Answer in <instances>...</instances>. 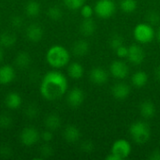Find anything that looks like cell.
I'll return each instance as SVG.
<instances>
[{"label":"cell","mask_w":160,"mask_h":160,"mask_svg":"<svg viewBox=\"0 0 160 160\" xmlns=\"http://www.w3.org/2000/svg\"><path fill=\"white\" fill-rule=\"evenodd\" d=\"M15 79V70L11 66L5 65L0 68V83L8 84Z\"/></svg>","instance_id":"cell-17"},{"label":"cell","mask_w":160,"mask_h":160,"mask_svg":"<svg viewBox=\"0 0 160 160\" xmlns=\"http://www.w3.org/2000/svg\"><path fill=\"white\" fill-rule=\"evenodd\" d=\"M90 46L85 39H78L72 45V52L78 57H82L86 55L89 52Z\"/></svg>","instance_id":"cell-18"},{"label":"cell","mask_w":160,"mask_h":160,"mask_svg":"<svg viewBox=\"0 0 160 160\" xmlns=\"http://www.w3.org/2000/svg\"><path fill=\"white\" fill-rule=\"evenodd\" d=\"M31 63V56L26 52H21L17 54L15 58V64L20 68H27Z\"/></svg>","instance_id":"cell-26"},{"label":"cell","mask_w":160,"mask_h":160,"mask_svg":"<svg viewBox=\"0 0 160 160\" xmlns=\"http://www.w3.org/2000/svg\"><path fill=\"white\" fill-rule=\"evenodd\" d=\"M39 154L42 158H48L53 155V149L52 147L49 144V142H46V144H43L40 147Z\"/></svg>","instance_id":"cell-32"},{"label":"cell","mask_w":160,"mask_h":160,"mask_svg":"<svg viewBox=\"0 0 160 160\" xmlns=\"http://www.w3.org/2000/svg\"><path fill=\"white\" fill-rule=\"evenodd\" d=\"M95 14L103 20L110 19L116 11V4L113 0H98L94 7Z\"/></svg>","instance_id":"cell-5"},{"label":"cell","mask_w":160,"mask_h":160,"mask_svg":"<svg viewBox=\"0 0 160 160\" xmlns=\"http://www.w3.org/2000/svg\"><path fill=\"white\" fill-rule=\"evenodd\" d=\"M105 159L106 160H120L115 155H113L112 153H110L109 155H107L106 156V158H105Z\"/></svg>","instance_id":"cell-41"},{"label":"cell","mask_w":160,"mask_h":160,"mask_svg":"<svg viewBox=\"0 0 160 160\" xmlns=\"http://www.w3.org/2000/svg\"><path fill=\"white\" fill-rule=\"evenodd\" d=\"M97 30V23L92 18H85L80 24V32L84 37H91Z\"/></svg>","instance_id":"cell-15"},{"label":"cell","mask_w":160,"mask_h":160,"mask_svg":"<svg viewBox=\"0 0 160 160\" xmlns=\"http://www.w3.org/2000/svg\"><path fill=\"white\" fill-rule=\"evenodd\" d=\"M40 138L45 142H50L52 141L53 135H52V130H45L40 134Z\"/></svg>","instance_id":"cell-39"},{"label":"cell","mask_w":160,"mask_h":160,"mask_svg":"<svg viewBox=\"0 0 160 160\" xmlns=\"http://www.w3.org/2000/svg\"><path fill=\"white\" fill-rule=\"evenodd\" d=\"M39 138H40V134L38 133V129L32 127L23 128L20 134L21 142L24 146H27V147L33 146L34 144H36L38 142Z\"/></svg>","instance_id":"cell-9"},{"label":"cell","mask_w":160,"mask_h":160,"mask_svg":"<svg viewBox=\"0 0 160 160\" xmlns=\"http://www.w3.org/2000/svg\"><path fill=\"white\" fill-rule=\"evenodd\" d=\"M63 1L65 6L70 10L80 9L85 4V0H63Z\"/></svg>","instance_id":"cell-30"},{"label":"cell","mask_w":160,"mask_h":160,"mask_svg":"<svg viewBox=\"0 0 160 160\" xmlns=\"http://www.w3.org/2000/svg\"><path fill=\"white\" fill-rule=\"evenodd\" d=\"M81 15L82 16L83 19L85 18H92L93 15L95 14V10H94V8L90 5H87V4H84L81 8Z\"/></svg>","instance_id":"cell-34"},{"label":"cell","mask_w":160,"mask_h":160,"mask_svg":"<svg viewBox=\"0 0 160 160\" xmlns=\"http://www.w3.org/2000/svg\"><path fill=\"white\" fill-rule=\"evenodd\" d=\"M47 15L52 21H59L63 17V11H62V9L59 7L52 6V7H50L48 8Z\"/></svg>","instance_id":"cell-27"},{"label":"cell","mask_w":160,"mask_h":160,"mask_svg":"<svg viewBox=\"0 0 160 160\" xmlns=\"http://www.w3.org/2000/svg\"><path fill=\"white\" fill-rule=\"evenodd\" d=\"M129 135L137 144H144L151 138V128L145 121L132 123L128 129Z\"/></svg>","instance_id":"cell-3"},{"label":"cell","mask_w":160,"mask_h":160,"mask_svg":"<svg viewBox=\"0 0 160 160\" xmlns=\"http://www.w3.org/2000/svg\"><path fill=\"white\" fill-rule=\"evenodd\" d=\"M46 60L51 67L54 68H61L68 65L70 61V53L64 46L53 45L47 51Z\"/></svg>","instance_id":"cell-2"},{"label":"cell","mask_w":160,"mask_h":160,"mask_svg":"<svg viewBox=\"0 0 160 160\" xmlns=\"http://www.w3.org/2000/svg\"><path fill=\"white\" fill-rule=\"evenodd\" d=\"M133 37L139 44H149L154 40L156 31L150 23L140 22L133 29Z\"/></svg>","instance_id":"cell-4"},{"label":"cell","mask_w":160,"mask_h":160,"mask_svg":"<svg viewBox=\"0 0 160 160\" xmlns=\"http://www.w3.org/2000/svg\"><path fill=\"white\" fill-rule=\"evenodd\" d=\"M5 104L10 110H17L22 105V97L16 92H10L5 98Z\"/></svg>","instance_id":"cell-20"},{"label":"cell","mask_w":160,"mask_h":160,"mask_svg":"<svg viewBox=\"0 0 160 160\" xmlns=\"http://www.w3.org/2000/svg\"><path fill=\"white\" fill-rule=\"evenodd\" d=\"M45 126L47 129L54 131L61 127V118L56 113H51L45 118Z\"/></svg>","instance_id":"cell-23"},{"label":"cell","mask_w":160,"mask_h":160,"mask_svg":"<svg viewBox=\"0 0 160 160\" xmlns=\"http://www.w3.org/2000/svg\"><path fill=\"white\" fill-rule=\"evenodd\" d=\"M11 155H12V151L8 145H4V146L0 147V157H2L4 158H8Z\"/></svg>","instance_id":"cell-38"},{"label":"cell","mask_w":160,"mask_h":160,"mask_svg":"<svg viewBox=\"0 0 160 160\" xmlns=\"http://www.w3.org/2000/svg\"><path fill=\"white\" fill-rule=\"evenodd\" d=\"M146 18H147V22L150 23V24L153 25V26L156 25V24H158V23H159V13H158V12L155 11V10H151L150 12H148L147 15H146Z\"/></svg>","instance_id":"cell-33"},{"label":"cell","mask_w":160,"mask_h":160,"mask_svg":"<svg viewBox=\"0 0 160 160\" xmlns=\"http://www.w3.org/2000/svg\"><path fill=\"white\" fill-rule=\"evenodd\" d=\"M94 143L90 141H84L82 144H81V149L83 153H91L94 150Z\"/></svg>","instance_id":"cell-37"},{"label":"cell","mask_w":160,"mask_h":160,"mask_svg":"<svg viewBox=\"0 0 160 160\" xmlns=\"http://www.w3.org/2000/svg\"><path fill=\"white\" fill-rule=\"evenodd\" d=\"M109 45L113 51H115L117 48L124 45V38L119 34H113L109 39Z\"/></svg>","instance_id":"cell-28"},{"label":"cell","mask_w":160,"mask_h":160,"mask_svg":"<svg viewBox=\"0 0 160 160\" xmlns=\"http://www.w3.org/2000/svg\"><path fill=\"white\" fill-rule=\"evenodd\" d=\"M89 79L90 81L98 85H102L106 83L109 80V73L108 71L102 67H96L93 68L89 72Z\"/></svg>","instance_id":"cell-11"},{"label":"cell","mask_w":160,"mask_h":160,"mask_svg":"<svg viewBox=\"0 0 160 160\" xmlns=\"http://www.w3.org/2000/svg\"><path fill=\"white\" fill-rule=\"evenodd\" d=\"M148 80H149L148 74L142 70H138L135 73H133V75L131 76V83L136 88L144 87L147 84Z\"/></svg>","instance_id":"cell-19"},{"label":"cell","mask_w":160,"mask_h":160,"mask_svg":"<svg viewBox=\"0 0 160 160\" xmlns=\"http://www.w3.org/2000/svg\"><path fill=\"white\" fill-rule=\"evenodd\" d=\"M13 120L9 114L3 113L0 115V128H8L12 126Z\"/></svg>","instance_id":"cell-31"},{"label":"cell","mask_w":160,"mask_h":160,"mask_svg":"<svg viewBox=\"0 0 160 160\" xmlns=\"http://www.w3.org/2000/svg\"><path fill=\"white\" fill-rule=\"evenodd\" d=\"M68 74L73 80H80L84 74V68L80 63L72 62L68 67Z\"/></svg>","instance_id":"cell-21"},{"label":"cell","mask_w":160,"mask_h":160,"mask_svg":"<svg viewBox=\"0 0 160 160\" xmlns=\"http://www.w3.org/2000/svg\"><path fill=\"white\" fill-rule=\"evenodd\" d=\"M63 137L64 139L69 142V143H74L76 142H78L81 138V131L80 129L72 125L68 126L63 132Z\"/></svg>","instance_id":"cell-16"},{"label":"cell","mask_w":160,"mask_h":160,"mask_svg":"<svg viewBox=\"0 0 160 160\" xmlns=\"http://www.w3.org/2000/svg\"><path fill=\"white\" fill-rule=\"evenodd\" d=\"M131 88L125 82H118L112 86L111 93L112 97L118 100H124L130 95Z\"/></svg>","instance_id":"cell-12"},{"label":"cell","mask_w":160,"mask_h":160,"mask_svg":"<svg viewBox=\"0 0 160 160\" xmlns=\"http://www.w3.org/2000/svg\"><path fill=\"white\" fill-rule=\"evenodd\" d=\"M157 38H158V42H159L160 44V28L158 29V33H157Z\"/></svg>","instance_id":"cell-43"},{"label":"cell","mask_w":160,"mask_h":160,"mask_svg":"<svg viewBox=\"0 0 160 160\" xmlns=\"http://www.w3.org/2000/svg\"><path fill=\"white\" fill-rule=\"evenodd\" d=\"M115 53L117 54V56L120 58V59H124V58H127L128 57V47L126 46L125 44L120 46L119 48H117L115 51Z\"/></svg>","instance_id":"cell-36"},{"label":"cell","mask_w":160,"mask_h":160,"mask_svg":"<svg viewBox=\"0 0 160 160\" xmlns=\"http://www.w3.org/2000/svg\"><path fill=\"white\" fill-rule=\"evenodd\" d=\"M24 114L27 118L29 119H35L38 116L39 114V109L38 107V105L36 104H29L24 111Z\"/></svg>","instance_id":"cell-29"},{"label":"cell","mask_w":160,"mask_h":160,"mask_svg":"<svg viewBox=\"0 0 160 160\" xmlns=\"http://www.w3.org/2000/svg\"><path fill=\"white\" fill-rule=\"evenodd\" d=\"M25 35H26V38L31 42H38L42 39L44 36V31H43V28L39 24L32 23L27 26Z\"/></svg>","instance_id":"cell-13"},{"label":"cell","mask_w":160,"mask_h":160,"mask_svg":"<svg viewBox=\"0 0 160 160\" xmlns=\"http://www.w3.org/2000/svg\"><path fill=\"white\" fill-rule=\"evenodd\" d=\"M25 14L29 17H36L40 12V5L36 0H30L25 4L24 7Z\"/></svg>","instance_id":"cell-24"},{"label":"cell","mask_w":160,"mask_h":160,"mask_svg":"<svg viewBox=\"0 0 160 160\" xmlns=\"http://www.w3.org/2000/svg\"><path fill=\"white\" fill-rule=\"evenodd\" d=\"M2 59H3V52H2V50L0 48V63L2 62Z\"/></svg>","instance_id":"cell-44"},{"label":"cell","mask_w":160,"mask_h":160,"mask_svg":"<svg viewBox=\"0 0 160 160\" xmlns=\"http://www.w3.org/2000/svg\"><path fill=\"white\" fill-rule=\"evenodd\" d=\"M68 86V82L67 77L60 71L52 70L43 76L39 91L45 99L53 101L62 98L67 93Z\"/></svg>","instance_id":"cell-1"},{"label":"cell","mask_w":160,"mask_h":160,"mask_svg":"<svg viewBox=\"0 0 160 160\" xmlns=\"http://www.w3.org/2000/svg\"><path fill=\"white\" fill-rule=\"evenodd\" d=\"M155 77L158 82H160V65L158 66L155 69Z\"/></svg>","instance_id":"cell-42"},{"label":"cell","mask_w":160,"mask_h":160,"mask_svg":"<svg viewBox=\"0 0 160 160\" xmlns=\"http://www.w3.org/2000/svg\"><path fill=\"white\" fill-rule=\"evenodd\" d=\"M132 152V146L130 142L125 139H119L116 140L111 149V153L115 155L120 160L128 158Z\"/></svg>","instance_id":"cell-6"},{"label":"cell","mask_w":160,"mask_h":160,"mask_svg":"<svg viewBox=\"0 0 160 160\" xmlns=\"http://www.w3.org/2000/svg\"><path fill=\"white\" fill-rule=\"evenodd\" d=\"M149 159L150 160H160V150H155L153 151L150 156H149Z\"/></svg>","instance_id":"cell-40"},{"label":"cell","mask_w":160,"mask_h":160,"mask_svg":"<svg viewBox=\"0 0 160 160\" xmlns=\"http://www.w3.org/2000/svg\"><path fill=\"white\" fill-rule=\"evenodd\" d=\"M110 73L117 80H125L129 75V67L122 59L114 60L110 65Z\"/></svg>","instance_id":"cell-7"},{"label":"cell","mask_w":160,"mask_h":160,"mask_svg":"<svg viewBox=\"0 0 160 160\" xmlns=\"http://www.w3.org/2000/svg\"><path fill=\"white\" fill-rule=\"evenodd\" d=\"M84 98H85V95L83 90L79 87H74L68 93L67 102L69 107L78 108L83 103Z\"/></svg>","instance_id":"cell-10"},{"label":"cell","mask_w":160,"mask_h":160,"mask_svg":"<svg viewBox=\"0 0 160 160\" xmlns=\"http://www.w3.org/2000/svg\"><path fill=\"white\" fill-rule=\"evenodd\" d=\"M16 36L10 31H4L0 34V45L5 48H10L16 43Z\"/></svg>","instance_id":"cell-22"},{"label":"cell","mask_w":160,"mask_h":160,"mask_svg":"<svg viewBox=\"0 0 160 160\" xmlns=\"http://www.w3.org/2000/svg\"><path fill=\"white\" fill-rule=\"evenodd\" d=\"M146 57L145 51L143 48L139 44H132L128 46V60L130 64L134 66L142 65Z\"/></svg>","instance_id":"cell-8"},{"label":"cell","mask_w":160,"mask_h":160,"mask_svg":"<svg viewBox=\"0 0 160 160\" xmlns=\"http://www.w3.org/2000/svg\"><path fill=\"white\" fill-rule=\"evenodd\" d=\"M140 113L144 119H152L157 112L156 105L151 100H143L140 104Z\"/></svg>","instance_id":"cell-14"},{"label":"cell","mask_w":160,"mask_h":160,"mask_svg":"<svg viewBox=\"0 0 160 160\" xmlns=\"http://www.w3.org/2000/svg\"><path fill=\"white\" fill-rule=\"evenodd\" d=\"M10 24L13 28L19 29L22 26L23 24V20L21 16L19 15H14L10 18Z\"/></svg>","instance_id":"cell-35"},{"label":"cell","mask_w":160,"mask_h":160,"mask_svg":"<svg viewBox=\"0 0 160 160\" xmlns=\"http://www.w3.org/2000/svg\"><path fill=\"white\" fill-rule=\"evenodd\" d=\"M120 9L127 13L130 14L135 12V10L138 8V1L137 0H120L119 2Z\"/></svg>","instance_id":"cell-25"}]
</instances>
